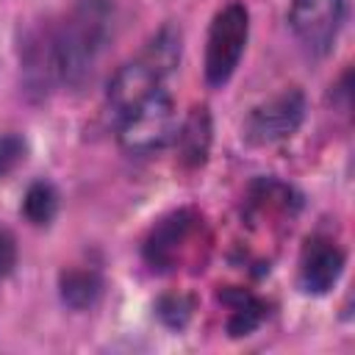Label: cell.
I'll use <instances>...</instances> for the list:
<instances>
[{
    "label": "cell",
    "instance_id": "4",
    "mask_svg": "<svg viewBox=\"0 0 355 355\" xmlns=\"http://www.w3.org/2000/svg\"><path fill=\"white\" fill-rule=\"evenodd\" d=\"M250 36V14L241 3H227L216 11L208 42H205V80L211 86H225L236 72Z\"/></svg>",
    "mask_w": 355,
    "mask_h": 355
},
{
    "label": "cell",
    "instance_id": "6",
    "mask_svg": "<svg viewBox=\"0 0 355 355\" xmlns=\"http://www.w3.org/2000/svg\"><path fill=\"white\" fill-rule=\"evenodd\" d=\"M302 119H305V94L300 89H286L247 114L244 139L250 144H275L294 136Z\"/></svg>",
    "mask_w": 355,
    "mask_h": 355
},
{
    "label": "cell",
    "instance_id": "3",
    "mask_svg": "<svg viewBox=\"0 0 355 355\" xmlns=\"http://www.w3.org/2000/svg\"><path fill=\"white\" fill-rule=\"evenodd\" d=\"M178 136V111L166 92L155 89L119 116V144L125 153L144 155L166 147Z\"/></svg>",
    "mask_w": 355,
    "mask_h": 355
},
{
    "label": "cell",
    "instance_id": "7",
    "mask_svg": "<svg viewBox=\"0 0 355 355\" xmlns=\"http://www.w3.org/2000/svg\"><path fill=\"white\" fill-rule=\"evenodd\" d=\"M347 14V0H291L288 25L300 44L313 55L330 53L341 22Z\"/></svg>",
    "mask_w": 355,
    "mask_h": 355
},
{
    "label": "cell",
    "instance_id": "8",
    "mask_svg": "<svg viewBox=\"0 0 355 355\" xmlns=\"http://www.w3.org/2000/svg\"><path fill=\"white\" fill-rule=\"evenodd\" d=\"M344 272V252L324 236H313L305 241L300 255V288L305 294H327Z\"/></svg>",
    "mask_w": 355,
    "mask_h": 355
},
{
    "label": "cell",
    "instance_id": "10",
    "mask_svg": "<svg viewBox=\"0 0 355 355\" xmlns=\"http://www.w3.org/2000/svg\"><path fill=\"white\" fill-rule=\"evenodd\" d=\"M100 291H103V277L97 269H64L61 272V300L69 308L83 311L94 305Z\"/></svg>",
    "mask_w": 355,
    "mask_h": 355
},
{
    "label": "cell",
    "instance_id": "9",
    "mask_svg": "<svg viewBox=\"0 0 355 355\" xmlns=\"http://www.w3.org/2000/svg\"><path fill=\"white\" fill-rule=\"evenodd\" d=\"M219 300L230 308V316H227L230 336H250L266 319V305L244 288H227L219 294Z\"/></svg>",
    "mask_w": 355,
    "mask_h": 355
},
{
    "label": "cell",
    "instance_id": "11",
    "mask_svg": "<svg viewBox=\"0 0 355 355\" xmlns=\"http://www.w3.org/2000/svg\"><path fill=\"white\" fill-rule=\"evenodd\" d=\"M208 144H211V122H208V114L205 108H194V114L189 116L183 133H180V150H183V161L189 166H197L205 161V153H208Z\"/></svg>",
    "mask_w": 355,
    "mask_h": 355
},
{
    "label": "cell",
    "instance_id": "13",
    "mask_svg": "<svg viewBox=\"0 0 355 355\" xmlns=\"http://www.w3.org/2000/svg\"><path fill=\"white\" fill-rule=\"evenodd\" d=\"M158 316L164 319V324L169 327H183L191 316V300L183 297V294H169V297H161L158 302Z\"/></svg>",
    "mask_w": 355,
    "mask_h": 355
},
{
    "label": "cell",
    "instance_id": "14",
    "mask_svg": "<svg viewBox=\"0 0 355 355\" xmlns=\"http://www.w3.org/2000/svg\"><path fill=\"white\" fill-rule=\"evenodd\" d=\"M25 158V139L17 133H3L0 136V180L17 169V164Z\"/></svg>",
    "mask_w": 355,
    "mask_h": 355
},
{
    "label": "cell",
    "instance_id": "15",
    "mask_svg": "<svg viewBox=\"0 0 355 355\" xmlns=\"http://www.w3.org/2000/svg\"><path fill=\"white\" fill-rule=\"evenodd\" d=\"M14 263H17V241L6 227H0V280L11 275Z\"/></svg>",
    "mask_w": 355,
    "mask_h": 355
},
{
    "label": "cell",
    "instance_id": "2",
    "mask_svg": "<svg viewBox=\"0 0 355 355\" xmlns=\"http://www.w3.org/2000/svg\"><path fill=\"white\" fill-rule=\"evenodd\" d=\"M180 61V31L166 25L161 28L147 47L116 69V75L108 83V108H114L116 116H122L130 105L161 89V80L178 67Z\"/></svg>",
    "mask_w": 355,
    "mask_h": 355
},
{
    "label": "cell",
    "instance_id": "12",
    "mask_svg": "<svg viewBox=\"0 0 355 355\" xmlns=\"http://www.w3.org/2000/svg\"><path fill=\"white\" fill-rule=\"evenodd\" d=\"M58 211V191L47 180H36L28 186L25 200H22V214L33 225H50Z\"/></svg>",
    "mask_w": 355,
    "mask_h": 355
},
{
    "label": "cell",
    "instance_id": "1",
    "mask_svg": "<svg viewBox=\"0 0 355 355\" xmlns=\"http://www.w3.org/2000/svg\"><path fill=\"white\" fill-rule=\"evenodd\" d=\"M111 36V3L80 0L72 14L28 44L25 72L33 86H80Z\"/></svg>",
    "mask_w": 355,
    "mask_h": 355
},
{
    "label": "cell",
    "instance_id": "5",
    "mask_svg": "<svg viewBox=\"0 0 355 355\" xmlns=\"http://www.w3.org/2000/svg\"><path fill=\"white\" fill-rule=\"evenodd\" d=\"M200 227H202V216L191 208H180L158 219L144 239V261L150 263V269L153 272L178 269L186 261Z\"/></svg>",
    "mask_w": 355,
    "mask_h": 355
}]
</instances>
